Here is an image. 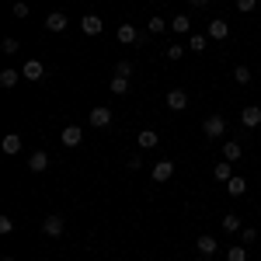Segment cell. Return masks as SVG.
<instances>
[{
  "label": "cell",
  "instance_id": "cell-31",
  "mask_svg": "<svg viewBox=\"0 0 261 261\" xmlns=\"http://www.w3.org/2000/svg\"><path fill=\"white\" fill-rule=\"evenodd\" d=\"M4 53H7V56L21 53V42H18V39H4Z\"/></svg>",
  "mask_w": 261,
  "mask_h": 261
},
{
  "label": "cell",
  "instance_id": "cell-7",
  "mask_svg": "<svg viewBox=\"0 0 261 261\" xmlns=\"http://www.w3.org/2000/svg\"><path fill=\"white\" fill-rule=\"evenodd\" d=\"M241 125L244 129H258L261 125V108L258 105H247V108L241 112Z\"/></svg>",
  "mask_w": 261,
  "mask_h": 261
},
{
  "label": "cell",
  "instance_id": "cell-25",
  "mask_svg": "<svg viewBox=\"0 0 261 261\" xmlns=\"http://www.w3.org/2000/svg\"><path fill=\"white\" fill-rule=\"evenodd\" d=\"M205 39L209 35H188V49L192 53H205Z\"/></svg>",
  "mask_w": 261,
  "mask_h": 261
},
{
  "label": "cell",
  "instance_id": "cell-34",
  "mask_svg": "<svg viewBox=\"0 0 261 261\" xmlns=\"http://www.w3.org/2000/svg\"><path fill=\"white\" fill-rule=\"evenodd\" d=\"M258 241V230H254V226H247V230H244V244H254Z\"/></svg>",
  "mask_w": 261,
  "mask_h": 261
},
{
  "label": "cell",
  "instance_id": "cell-18",
  "mask_svg": "<svg viewBox=\"0 0 261 261\" xmlns=\"http://www.w3.org/2000/svg\"><path fill=\"white\" fill-rule=\"evenodd\" d=\"M241 153H244V150H241V143H233V140H230V143H223V161H230V164H233V161H241Z\"/></svg>",
  "mask_w": 261,
  "mask_h": 261
},
{
  "label": "cell",
  "instance_id": "cell-10",
  "mask_svg": "<svg viewBox=\"0 0 261 261\" xmlns=\"http://www.w3.org/2000/svg\"><path fill=\"white\" fill-rule=\"evenodd\" d=\"M81 28H84V35H101L105 21H101L98 14H84V18H81Z\"/></svg>",
  "mask_w": 261,
  "mask_h": 261
},
{
  "label": "cell",
  "instance_id": "cell-19",
  "mask_svg": "<svg viewBox=\"0 0 261 261\" xmlns=\"http://www.w3.org/2000/svg\"><path fill=\"white\" fill-rule=\"evenodd\" d=\"M18 81H21V70H14V66H7V70H0V84H4V87H14Z\"/></svg>",
  "mask_w": 261,
  "mask_h": 261
},
{
  "label": "cell",
  "instance_id": "cell-16",
  "mask_svg": "<svg viewBox=\"0 0 261 261\" xmlns=\"http://www.w3.org/2000/svg\"><path fill=\"white\" fill-rule=\"evenodd\" d=\"M213 178L220 181V185H226V181L233 178V164H230V161H220V164H216V171H213Z\"/></svg>",
  "mask_w": 261,
  "mask_h": 261
},
{
  "label": "cell",
  "instance_id": "cell-23",
  "mask_svg": "<svg viewBox=\"0 0 261 261\" xmlns=\"http://www.w3.org/2000/svg\"><path fill=\"white\" fill-rule=\"evenodd\" d=\"M171 28H174L178 35H185V32L192 28V21H188V14H178V18H171Z\"/></svg>",
  "mask_w": 261,
  "mask_h": 261
},
{
  "label": "cell",
  "instance_id": "cell-2",
  "mask_svg": "<svg viewBox=\"0 0 261 261\" xmlns=\"http://www.w3.org/2000/svg\"><path fill=\"white\" fill-rule=\"evenodd\" d=\"M87 122H91L94 129H105V125H112V108H108V105H98V108H91Z\"/></svg>",
  "mask_w": 261,
  "mask_h": 261
},
{
  "label": "cell",
  "instance_id": "cell-29",
  "mask_svg": "<svg viewBox=\"0 0 261 261\" xmlns=\"http://www.w3.org/2000/svg\"><path fill=\"white\" fill-rule=\"evenodd\" d=\"M0 233H4V237L14 233V220H11V216H0Z\"/></svg>",
  "mask_w": 261,
  "mask_h": 261
},
{
  "label": "cell",
  "instance_id": "cell-20",
  "mask_svg": "<svg viewBox=\"0 0 261 261\" xmlns=\"http://www.w3.org/2000/svg\"><path fill=\"white\" fill-rule=\"evenodd\" d=\"M226 192H230L233 199H241L244 192H247V181H244V178H230V181H226Z\"/></svg>",
  "mask_w": 261,
  "mask_h": 261
},
{
  "label": "cell",
  "instance_id": "cell-17",
  "mask_svg": "<svg viewBox=\"0 0 261 261\" xmlns=\"http://www.w3.org/2000/svg\"><path fill=\"white\" fill-rule=\"evenodd\" d=\"M0 146H4V153H11V157H14V153H21V136H18V133H7Z\"/></svg>",
  "mask_w": 261,
  "mask_h": 261
},
{
  "label": "cell",
  "instance_id": "cell-21",
  "mask_svg": "<svg viewBox=\"0 0 261 261\" xmlns=\"http://www.w3.org/2000/svg\"><path fill=\"white\" fill-rule=\"evenodd\" d=\"M223 230H226V233H237V230H241V216H237V213H226V216H223Z\"/></svg>",
  "mask_w": 261,
  "mask_h": 261
},
{
  "label": "cell",
  "instance_id": "cell-27",
  "mask_svg": "<svg viewBox=\"0 0 261 261\" xmlns=\"http://www.w3.org/2000/svg\"><path fill=\"white\" fill-rule=\"evenodd\" d=\"M164 28H167V21H164L161 14H157V18H150V24H146V32H150V35H161Z\"/></svg>",
  "mask_w": 261,
  "mask_h": 261
},
{
  "label": "cell",
  "instance_id": "cell-14",
  "mask_svg": "<svg viewBox=\"0 0 261 261\" xmlns=\"http://www.w3.org/2000/svg\"><path fill=\"white\" fill-rule=\"evenodd\" d=\"M136 143H140V150H153V146L161 143V133H153V129H143L140 136H136Z\"/></svg>",
  "mask_w": 261,
  "mask_h": 261
},
{
  "label": "cell",
  "instance_id": "cell-6",
  "mask_svg": "<svg viewBox=\"0 0 261 261\" xmlns=\"http://www.w3.org/2000/svg\"><path fill=\"white\" fill-rule=\"evenodd\" d=\"M167 108H171V112H185V108H188V94H185V91H181V87H174V91H167Z\"/></svg>",
  "mask_w": 261,
  "mask_h": 261
},
{
  "label": "cell",
  "instance_id": "cell-1",
  "mask_svg": "<svg viewBox=\"0 0 261 261\" xmlns=\"http://www.w3.org/2000/svg\"><path fill=\"white\" fill-rule=\"evenodd\" d=\"M202 133H205L209 140H220L223 133H226V119H223V115H209V119L202 122Z\"/></svg>",
  "mask_w": 261,
  "mask_h": 261
},
{
  "label": "cell",
  "instance_id": "cell-24",
  "mask_svg": "<svg viewBox=\"0 0 261 261\" xmlns=\"http://www.w3.org/2000/svg\"><path fill=\"white\" fill-rule=\"evenodd\" d=\"M226 261H247V247H244V244H233V247L226 251Z\"/></svg>",
  "mask_w": 261,
  "mask_h": 261
},
{
  "label": "cell",
  "instance_id": "cell-32",
  "mask_svg": "<svg viewBox=\"0 0 261 261\" xmlns=\"http://www.w3.org/2000/svg\"><path fill=\"white\" fill-rule=\"evenodd\" d=\"M28 14H32V7H28L24 0H18V4H14V18H28Z\"/></svg>",
  "mask_w": 261,
  "mask_h": 261
},
{
  "label": "cell",
  "instance_id": "cell-30",
  "mask_svg": "<svg viewBox=\"0 0 261 261\" xmlns=\"http://www.w3.org/2000/svg\"><path fill=\"white\" fill-rule=\"evenodd\" d=\"M258 4H261V0H237V11H241V14H251Z\"/></svg>",
  "mask_w": 261,
  "mask_h": 261
},
{
  "label": "cell",
  "instance_id": "cell-4",
  "mask_svg": "<svg viewBox=\"0 0 261 261\" xmlns=\"http://www.w3.org/2000/svg\"><path fill=\"white\" fill-rule=\"evenodd\" d=\"M63 230H66V223H63V216H56V213L42 220V233H45V237H63Z\"/></svg>",
  "mask_w": 261,
  "mask_h": 261
},
{
  "label": "cell",
  "instance_id": "cell-13",
  "mask_svg": "<svg viewBox=\"0 0 261 261\" xmlns=\"http://www.w3.org/2000/svg\"><path fill=\"white\" fill-rule=\"evenodd\" d=\"M195 247H199V254H202V258H213V254H216V237L202 233L199 241H195Z\"/></svg>",
  "mask_w": 261,
  "mask_h": 261
},
{
  "label": "cell",
  "instance_id": "cell-5",
  "mask_svg": "<svg viewBox=\"0 0 261 261\" xmlns=\"http://www.w3.org/2000/svg\"><path fill=\"white\" fill-rule=\"evenodd\" d=\"M115 39H119L122 45H136V42H143V35L136 32V24H129V21H125V24H119V32H115Z\"/></svg>",
  "mask_w": 261,
  "mask_h": 261
},
{
  "label": "cell",
  "instance_id": "cell-28",
  "mask_svg": "<svg viewBox=\"0 0 261 261\" xmlns=\"http://www.w3.org/2000/svg\"><path fill=\"white\" fill-rule=\"evenodd\" d=\"M115 77H133V63L119 60V63H115Z\"/></svg>",
  "mask_w": 261,
  "mask_h": 261
},
{
  "label": "cell",
  "instance_id": "cell-3",
  "mask_svg": "<svg viewBox=\"0 0 261 261\" xmlns=\"http://www.w3.org/2000/svg\"><path fill=\"white\" fill-rule=\"evenodd\" d=\"M21 77H24V81H32V84H39L42 77H45V66H42V60H28L24 66H21Z\"/></svg>",
  "mask_w": 261,
  "mask_h": 261
},
{
  "label": "cell",
  "instance_id": "cell-11",
  "mask_svg": "<svg viewBox=\"0 0 261 261\" xmlns=\"http://www.w3.org/2000/svg\"><path fill=\"white\" fill-rule=\"evenodd\" d=\"M60 140H63V146H81V143H84V133L77 129V125H66V129L60 133Z\"/></svg>",
  "mask_w": 261,
  "mask_h": 261
},
{
  "label": "cell",
  "instance_id": "cell-35",
  "mask_svg": "<svg viewBox=\"0 0 261 261\" xmlns=\"http://www.w3.org/2000/svg\"><path fill=\"white\" fill-rule=\"evenodd\" d=\"M192 7H209V0H192Z\"/></svg>",
  "mask_w": 261,
  "mask_h": 261
},
{
  "label": "cell",
  "instance_id": "cell-8",
  "mask_svg": "<svg viewBox=\"0 0 261 261\" xmlns=\"http://www.w3.org/2000/svg\"><path fill=\"white\" fill-rule=\"evenodd\" d=\"M174 178V161H157L153 164V181L157 185H164V181Z\"/></svg>",
  "mask_w": 261,
  "mask_h": 261
},
{
  "label": "cell",
  "instance_id": "cell-36",
  "mask_svg": "<svg viewBox=\"0 0 261 261\" xmlns=\"http://www.w3.org/2000/svg\"><path fill=\"white\" fill-rule=\"evenodd\" d=\"M258 81H261V73H258Z\"/></svg>",
  "mask_w": 261,
  "mask_h": 261
},
{
  "label": "cell",
  "instance_id": "cell-9",
  "mask_svg": "<svg viewBox=\"0 0 261 261\" xmlns=\"http://www.w3.org/2000/svg\"><path fill=\"white\" fill-rule=\"evenodd\" d=\"M205 35H209V39H216V42L230 39V24H226V21H223V18L209 21V28H205Z\"/></svg>",
  "mask_w": 261,
  "mask_h": 261
},
{
  "label": "cell",
  "instance_id": "cell-22",
  "mask_svg": "<svg viewBox=\"0 0 261 261\" xmlns=\"http://www.w3.org/2000/svg\"><path fill=\"white\" fill-rule=\"evenodd\" d=\"M233 81H237V84H244V87H247V84L254 81V73H251V70H247V66H244V63H241V66L233 70Z\"/></svg>",
  "mask_w": 261,
  "mask_h": 261
},
{
  "label": "cell",
  "instance_id": "cell-26",
  "mask_svg": "<svg viewBox=\"0 0 261 261\" xmlns=\"http://www.w3.org/2000/svg\"><path fill=\"white\" fill-rule=\"evenodd\" d=\"M108 87H112V94H125L129 91V77H112Z\"/></svg>",
  "mask_w": 261,
  "mask_h": 261
},
{
  "label": "cell",
  "instance_id": "cell-33",
  "mask_svg": "<svg viewBox=\"0 0 261 261\" xmlns=\"http://www.w3.org/2000/svg\"><path fill=\"white\" fill-rule=\"evenodd\" d=\"M185 56V45H167V60H181Z\"/></svg>",
  "mask_w": 261,
  "mask_h": 261
},
{
  "label": "cell",
  "instance_id": "cell-12",
  "mask_svg": "<svg viewBox=\"0 0 261 261\" xmlns=\"http://www.w3.org/2000/svg\"><path fill=\"white\" fill-rule=\"evenodd\" d=\"M66 24H70V18H66L63 11H53V14L45 18V28H49V32H66Z\"/></svg>",
  "mask_w": 261,
  "mask_h": 261
},
{
  "label": "cell",
  "instance_id": "cell-15",
  "mask_svg": "<svg viewBox=\"0 0 261 261\" xmlns=\"http://www.w3.org/2000/svg\"><path fill=\"white\" fill-rule=\"evenodd\" d=\"M28 167H32L35 174H42V171L49 167V153H45V150H35V153L28 157Z\"/></svg>",
  "mask_w": 261,
  "mask_h": 261
}]
</instances>
